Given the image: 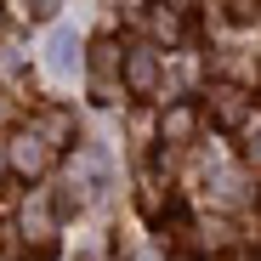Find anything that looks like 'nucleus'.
<instances>
[{
  "mask_svg": "<svg viewBox=\"0 0 261 261\" xmlns=\"http://www.w3.org/2000/svg\"><path fill=\"white\" fill-rule=\"evenodd\" d=\"M12 159H17V170H40V165H46V153H40V142H34V137H23V142L12 148Z\"/></svg>",
  "mask_w": 261,
  "mask_h": 261,
  "instance_id": "nucleus-2",
  "label": "nucleus"
},
{
  "mask_svg": "<svg viewBox=\"0 0 261 261\" xmlns=\"http://www.w3.org/2000/svg\"><path fill=\"white\" fill-rule=\"evenodd\" d=\"M74 63H80V40H74L68 29H57V34H51V68H57V74H68Z\"/></svg>",
  "mask_w": 261,
  "mask_h": 261,
  "instance_id": "nucleus-1",
  "label": "nucleus"
}]
</instances>
